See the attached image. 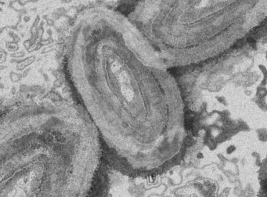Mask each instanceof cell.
Listing matches in <instances>:
<instances>
[{"label": "cell", "instance_id": "2", "mask_svg": "<svg viewBox=\"0 0 267 197\" xmlns=\"http://www.w3.org/2000/svg\"><path fill=\"white\" fill-rule=\"evenodd\" d=\"M103 152L98 132L74 101L13 106L0 125V196H85Z\"/></svg>", "mask_w": 267, "mask_h": 197}, {"label": "cell", "instance_id": "1", "mask_svg": "<svg viewBox=\"0 0 267 197\" xmlns=\"http://www.w3.org/2000/svg\"><path fill=\"white\" fill-rule=\"evenodd\" d=\"M164 65L118 9L89 8L70 24L65 83L96 127L103 157L121 175L158 176L174 154V93Z\"/></svg>", "mask_w": 267, "mask_h": 197}, {"label": "cell", "instance_id": "3", "mask_svg": "<svg viewBox=\"0 0 267 197\" xmlns=\"http://www.w3.org/2000/svg\"><path fill=\"white\" fill-rule=\"evenodd\" d=\"M262 185H263V188H264V190H265V192H267V180L264 181Z\"/></svg>", "mask_w": 267, "mask_h": 197}]
</instances>
